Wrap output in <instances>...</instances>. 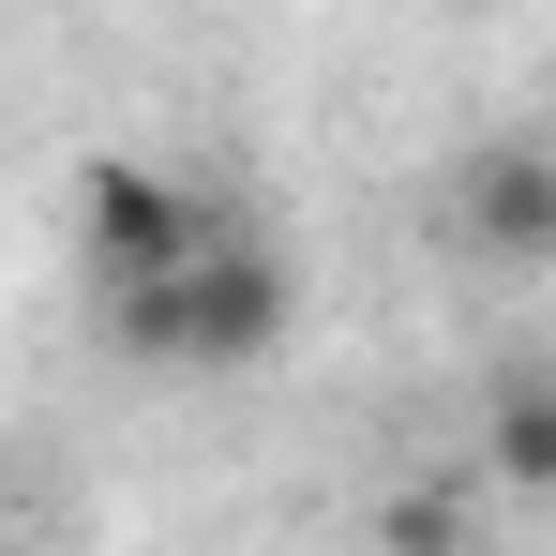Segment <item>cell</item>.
I'll list each match as a JSON object with an SVG mask.
<instances>
[{
  "label": "cell",
  "instance_id": "3",
  "mask_svg": "<svg viewBox=\"0 0 556 556\" xmlns=\"http://www.w3.org/2000/svg\"><path fill=\"white\" fill-rule=\"evenodd\" d=\"M437 241L481 256V271H556V151H542V136L466 151L452 195H437Z\"/></svg>",
  "mask_w": 556,
  "mask_h": 556
},
{
  "label": "cell",
  "instance_id": "2",
  "mask_svg": "<svg viewBox=\"0 0 556 556\" xmlns=\"http://www.w3.org/2000/svg\"><path fill=\"white\" fill-rule=\"evenodd\" d=\"M195 241H211V195L166 181L151 151H91L76 166V256H91V286H151V271H181Z\"/></svg>",
  "mask_w": 556,
  "mask_h": 556
},
{
  "label": "cell",
  "instance_id": "1",
  "mask_svg": "<svg viewBox=\"0 0 556 556\" xmlns=\"http://www.w3.org/2000/svg\"><path fill=\"white\" fill-rule=\"evenodd\" d=\"M286 316H301V286H286V256L241 241V226H211L181 271H151V286H105V346H121V362H166V376L271 362Z\"/></svg>",
  "mask_w": 556,
  "mask_h": 556
},
{
  "label": "cell",
  "instance_id": "4",
  "mask_svg": "<svg viewBox=\"0 0 556 556\" xmlns=\"http://www.w3.org/2000/svg\"><path fill=\"white\" fill-rule=\"evenodd\" d=\"M481 481L556 496V362H511L496 391H481Z\"/></svg>",
  "mask_w": 556,
  "mask_h": 556
}]
</instances>
